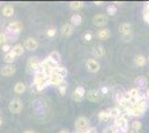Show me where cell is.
I'll list each match as a JSON object with an SVG mask.
<instances>
[{
	"label": "cell",
	"mask_w": 149,
	"mask_h": 133,
	"mask_svg": "<svg viewBox=\"0 0 149 133\" xmlns=\"http://www.w3.org/2000/svg\"><path fill=\"white\" fill-rule=\"evenodd\" d=\"M49 78L44 72H36L35 73V85L37 91H42L47 85H49Z\"/></svg>",
	"instance_id": "obj_1"
},
{
	"label": "cell",
	"mask_w": 149,
	"mask_h": 133,
	"mask_svg": "<svg viewBox=\"0 0 149 133\" xmlns=\"http://www.w3.org/2000/svg\"><path fill=\"white\" fill-rule=\"evenodd\" d=\"M119 32L125 41H129L132 37V25L129 22H124L119 25Z\"/></svg>",
	"instance_id": "obj_2"
},
{
	"label": "cell",
	"mask_w": 149,
	"mask_h": 133,
	"mask_svg": "<svg viewBox=\"0 0 149 133\" xmlns=\"http://www.w3.org/2000/svg\"><path fill=\"white\" fill-rule=\"evenodd\" d=\"M74 127L77 132H84L89 127V119L86 116H79L74 122Z\"/></svg>",
	"instance_id": "obj_3"
},
{
	"label": "cell",
	"mask_w": 149,
	"mask_h": 133,
	"mask_svg": "<svg viewBox=\"0 0 149 133\" xmlns=\"http://www.w3.org/2000/svg\"><path fill=\"white\" fill-rule=\"evenodd\" d=\"M113 125L116 129H118L119 131L123 132H127L129 130V121L125 119L124 116H119L118 119H116L113 122Z\"/></svg>",
	"instance_id": "obj_4"
},
{
	"label": "cell",
	"mask_w": 149,
	"mask_h": 133,
	"mask_svg": "<svg viewBox=\"0 0 149 133\" xmlns=\"http://www.w3.org/2000/svg\"><path fill=\"white\" fill-rule=\"evenodd\" d=\"M40 60L38 59L37 57H31L28 59L27 61V71L31 73V72H37L38 69H39V65H40Z\"/></svg>",
	"instance_id": "obj_5"
},
{
	"label": "cell",
	"mask_w": 149,
	"mask_h": 133,
	"mask_svg": "<svg viewBox=\"0 0 149 133\" xmlns=\"http://www.w3.org/2000/svg\"><path fill=\"white\" fill-rule=\"evenodd\" d=\"M22 107H24V104H22V101L18 99V98H16V99H13L10 103H9V110H10V112L11 113H20L21 112V110H22Z\"/></svg>",
	"instance_id": "obj_6"
},
{
	"label": "cell",
	"mask_w": 149,
	"mask_h": 133,
	"mask_svg": "<svg viewBox=\"0 0 149 133\" xmlns=\"http://www.w3.org/2000/svg\"><path fill=\"white\" fill-rule=\"evenodd\" d=\"M93 23L96 27L102 28L108 23V17L106 14H96L93 18Z\"/></svg>",
	"instance_id": "obj_7"
},
{
	"label": "cell",
	"mask_w": 149,
	"mask_h": 133,
	"mask_svg": "<svg viewBox=\"0 0 149 133\" xmlns=\"http://www.w3.org/2000/svg\"><path fill=\"white\" fill-rule=\"evenodd\" d=\"M101 92L98 90H89L87 92V98L90 102L93 103H99L101 100Z\"/></svg>",
	"instance_id": "obj_8"
},
{
	"label": "cell",
	"mask_w": 149,
	"mask_h": 133,
	"mask_svg": "<svg viewBox=\"0 0 149 133\" xmlns=\"http://www.w3.org/2000/svg\"><path fill=\"white\" fill-rule=\"evenodd\" d=\"M22 23L19 22V21H15V22H10L8 27H7V31L8 33H16L18 34L19 32L22 30Z\"/></svg>",
	"instance_id": "obj_9"
},
{
	"label": "cell",
	"mask_w": 149,
	"mask_h": 133,
	"mask_svg": "<svg viewBox=\"0 0 149 133\" xmlns=\"http://www.w3.org/2000/svg\"><path fill=\"white\" fill-rule=\"evenodd\" d=\"M86 67H87L88 71L90 72H98L100 70V63L96 60V59H88L87 62H86Z\"/></svg>",
	"instance_id": "obj_10"
},
{
	"label": "cell",
	"mask_w": 149,
	"mask_h": 133,
	"mask_svg": "<svg viewBox=\"0 0 149 133\" xmlns=\"http://www.w3.org/2000/svg\"><path fill=\"white\" fill-rule=\"evenodd\" d=\"M86 94V91H85V88L84 87H77L76 90L74 91V93H72V99H74L76 102H81L82 101V99H84V96Z\"/></svg>",
	"instance_id": "obj_11"
},
{
	"label": "cell",
	"mask_w": 149,
	"mask_h": 133,
	"mask_svg": "<svg viewBox=\"0 0 149 133\" xmlns=\"http://www.w3.org/2000/svg\"><path fill=\"white\" fill-rule=\"evenodd\" d=\"M135 84H136L137 88L139 89V90H143V89L148 88V87H147V85H148V80H147L146 76H139L135 79Z\"/></svg>",
	"instance_id": "obj_12"
},
{
	"label": "cell",
	"mask_w": 149,
	"mask_h": 133,
	"mask_svg": "<svg viewBox=\"0 0 149 133\" xmlns=\"http://www.w3.org/2000/svg\"><path fill=\"white\" fill-rule=\"evenodd\" d=\"M49 83L52 84V85H55V87H58V88H59L60 85L66 84L65 79L61 78V76H57V74H51V76L49 78Z\"/></svg>",
	"instance_id": "obj_13"
},
{
	"label": "cell",
	"mask_w": 149,
	"mask_h": 133,
	"mask_svg": "<svg viewBox=\"0 0 149 133\" xmlns=\"http://www.w3.org/2000/svg\"><path fill=\"white\" fill-rule=\"evenodd\" d=\"M146 111H147V110H145V109H143L141 107H139V105L135 104V105H132V108L128 111V113L130 114L131 116H137V118H138V116L143 115Z\"/></svg>",
	"instance_id": "obj_14"
},
{
	"label": "cell",
	"mask_w": 149,
	"mask_h": 133,
	"mask_svg": "<svg viewBox=\"0 0 149 133\" xmlns=\"http://www.w3.org/2000/svg\"><path fill=\"white\" fill-rule=\"evenodd\" d=\"M25 49H27V50H29V51H35V50H37V48H38V41L36 40V39H33V38H29V39H27L25 41Z\"/></svg>",
	"instance_id": "obj_15"
},
{
	"label": "cell",
	"mask_w": 149,
	"mask_h": 133,
	"mask_svg": "<svg viewBox=\"0 0 149 133\" xmlns=\"http://www.w3.org/2000/svg\"><path fill=\"white\" fill-rule=\"evenodd\" d=\"M1 74L3 76H11L16 73V68L11 65V64H8V65H5L1 68Z\"/></svg>",
	"instance_id": "obj_16"
},
{
	"label": "cell",
	"mask_w": 149,
	"mask_h": 133,
	"mask_svg": "<svg viewBox=\"0 0 149 133\" xmlns=\"http://www.w3.org/2000/svg\"><path fill=\"white\" fill-rule=\"evenodd\" d=\"M74 27L71 23H65V25L61 27V33L62 36L65 37H70L72 33H74Z\"/></svg>",
	"instance_id": "obj_17"
},
{
	"label": "cell",
	"mask_w": 149,
	"mask_h": 133,
	"mask_svg": "<svg viewBox=\"0 0 149 133\" xmlns=\"http://www.w3.org/2000/svg\"><path fill=\"white\" fill-rule=\"evenodd\" d=\"M97 36H98V38L100 40L105 41V40L109 39V37H110V30L108 28H101L99 31H98V33H97Z\"/></svg>",
	"instance_id": "obj_18"
},
{
	"label": "cell",
	"mask_w": 149,
	"mask_h": 133,
	"mask_svg": "<svg viewBox=\"0 0 149 133\" xmlns=\"http://www.w3.org/2000/svg\"><path fill=\"white\" fill-rule=\"evenodd\" d=\"M52 74H57V76H61V78H66L67 74H68V70L66 69L65 67H61V65H59L58 68L52 70Z\"/></svg>",
	"instance_id": "obj_19"
},
{
	"label": "cell",
	"mask_w": 149,
	"mask_h": 133,
	"mask_svg": "<svg viewBox=\"0 0 149 133\" xmlns=\"http://www.w3.org/2000/svg\"><path fill=\"white\" fill-rule=\"evenodd\" d=\"M93 53L96 58L102 57V56L105 54V48H104L101 44H97V45H95V47H93Z\"/></svg>",
	"instance_id": "obj_20"
},
{
	"label": "cell",
	"mask_w": 149,
	"mask_h": 133,
	"mask_svg": "<svg viewBox=\"0 0 149 133\" xmlns=\"http://www.w3.org/2000/svg\"><path fill=\"white\" fill-rule=\"evenodd\" d=\"M98 119H99L100 122L105 123V122H108L111 118H110V114L108 112V110H102L98 113Z\"/></svg>",
	"instance_id": "obj_21"
},
{
	"label": "cell",
	"mask_w": 149,
	"mask_h": 133,
	"mask_svg": "<svg viewBox=\"0 0 149 133\" xmlns=\"http://www.w3.org/2000/svg\"><path fill=\"white\" fill-rule=\"evenodd\" d=\"M70 22H71V25H80L81 22H82V18H81V16L79 13H74L71 16V18H70Z\"/></svg>",
	"instance_id": "obj_22"
},
{
	"label": "cell",
	"mask_w": 149,
	"mask_h": 133,
	"mask_svg": "<svg viewBox=\"0 0 149 133\" xmlns=\"http://www.w3.org/2000/svg\"><path fill=\"white\" fill-rule=\"evenodd\" d=\"M146 62H147V59L143 54H138L135 57V64L137 67H143L146 64Z\"/></svg>",
	"instance_id": "obj_23"
},
{
	"label": "cell",
	"mask_w": 149,
	"mask_h": 133,
	"mask_svg": "<svg viewBox=\"0 0 149 133\" xmlns=\"http://www.w3.org/2000/svg\"><path fill=\"white\" fill-rule=\"evenodd\" d=\"M15 12V9H13V7L11 5H7L2 8V14L5 16V17H11Z\"/></svg>",
	"instance_id": "obj_24"
},
{
	"label": "cell",
	"mask_w": 149,
	"mask_h": 133,
	"mask_svg": "<svg viewBox=\"0 0 149 133\" xmlns=\"http://www.w3.org/2000/svg\"><path fill=\"white\" fill-rule=\"evenodd\" d=\"M108 112L110 114V118L113 119V120H116V119H118L119 116H121V112H120V110L117 107L116 108L108 109Z\"/></svg>",
	"instance_id": "obj_25"
},
{
	"label": "cell",
	"mask_w": 149,
	"mask_h": 133,
	"mask_svg": "<svg viewBox=\"0 0 149 133\" xmlns=\"http://www.w3.org/2000/svg\"><path fill=\"white\" fill-rule=\"evenodd\" d=\"M11 51H13V54L16 57H19V56H21L25 52V47H22V44H16L13 49H11Z\"/></svg>",
	"instance_id": "obj_26"
},
{
	"label": "cell",
	"mask_w": 149,
	"mask_h": 133,
	"mask_svg": "<svg viewBox=\"0 0 149 133\" xmlns=\"http://www.w3.org/2000/svg\"><path fill=\"white\" fill-rule=\"evenodd\" d=\"M140 91H141V90H139L138 88H132L128 91V93L130 95V98H138V99H140L143 95V93H141Z\"/></svg>",
	"instance_id": "obj_27"
},
{
	"label": "cell",
	"mask_w": 149,
	"mask_h": 133,
	"mask_svg": "<svg viewBox=\"0 0 149 133\" xmlns=\"http://www.w3.org/2000/svg\"><path fill=\"white\" fill-rule=\"evenodd\" d=\"M26 84L22 82H18L16 83V85H15V88H13V90H15V92L17 93V94H22L24 92L26 91Z\"/></svg>",
	"instance_id": "obj_28"
},
{
	"label": "cell",
	"mask_w": 149,
	"mask_h": 133,
	"mask_svg": "<svg viewBox=\"0 0 149 133\" xmlns=\"http://www.w3.org/2000/svg\"><path fill=\"white\" fill-rule=\"evenodd\" d=\"M69 7L72 10H79L84 7V2L82 1H71V2H69Z\"/></svg>",
	"instance_id": "obj_29"
},
{
	"label": "cell",
	"mask_w": 149,
	"mask_h": 133,
	"mask_svg": "<svg viewBox=\"0 0 149 133\" xmlns=\"http://www.w3.org/2000/svg\"><path fill=\"white\" fill-rule=\"evenodd\" d=\"M141 127H143V123H141L140 121H138V120L132 121L131 127H130L131 130H134V131H136V132H140Z\"/></svg>",
	"instance_id": "obj_30"
},
{
	"label": "cell",
	"mask_w": 149,
	"mask_h": 133,
	"mask_svg": "<svg viewBox=\"0 0 149 133\" xmlns=\"http://www.w3.org/2000/svg\"><path fill=\"white\" fill-rule=\"evenodd\" d=\"M49 58L52 59L57 63H60V61H61V56H60V53H59L58 51H52V52H50Z\"/></svg>",
	"instance_id": "obj_31"
},
{
	"label": "cell",
	"mask_w": 149,
	"mask_h": 133,
	"mask_svg": "<svg viewBox=\"0 0 149 133\" xmlns=\"http://www.w3.org/2000/svg\"><path fill=\"white\" fill-rule=\"evenodd\" d=\"M44 61L46 62V64H47V65H48V67H49V68H50L51 70L56 69V68H58V67H59V63H57V62H55V61H54L52 59H50L49 57L47 58V59H45Z\"/></svg>",
	"instance_id": "obj_32"
},
{
	"label": "cell",
	"mask_w": 149,
	"mask_h": 133,
	"mask_svg": "<svg viewBox=\"0 0 149 133\" xmlns=\"http://www.w3.org/2000/svg\"><path fill=\"white\" fill-rule=\"evenodd\" d=\"M3 60H5V62H7V63H13V61L16 60V56L13 54V51H10V52L6 53V56H5V58H3Z\"/></svg>",
	"instance_id": "obj_33"
},
{
	"label": "cell",
	"mask_w": 149,
	"mask_h": 133,
	"mask_svg": "<svg viewBox=\"0 0 149 133\" xmlns=\"http://www.w3.org/2000/svg\"><path fill=\"white\" fill-rule=\"evenodd\" d=\"M116 12H117V7L115 6V5H110V6L107 7V13L109 16H115Z\"/></svg>",
	"instance_id": "obj_34"
},
{
	"label": "cell",
	"mask_w": 149,
	"mask_h": 133,
	"mask_svg": "<svg viewBox=\"0 0 149 133\" xmlns=\"http://www.w3.org/2000/svg\"><path fill=\"white\" fill-rule=\"evenodd\" d=\"M7 40H8V36L6 33H0V44H2V45L7 44Z\"/></svg>",
	"instance_id": "obj_35"
},
{
	"label": "cell",
	"mask_w": 149,
	"mask_h": 133,
	"mask_svg": "<svg viewBox=\"0 0 149 133\" xmlns=\"http://www.w3.org/2000/svg\"><path fill=\"white\" fill-rule=\"evenodd\" d=\"M58 90H59L60 94L65 95V94H66V91H67V85H66V84H63V85H60V87L58 88Z\"/></svg>",
	"instance_id": "obj_36"
},
{
	"label": "cell",
	"mask_w": 149,
	"mask_h": 133,
	"mask_svg": "<svg viewBox=\"0 0 149 133\" xmlns=\"http://www.w3.org/2000/svg\"><path fill=\"white\" fill-rule=\"evenodd\" d=\"M77 133H97V129L93 127H89L86 131H84V132H77Z\"/></svg>",
	"instance_id": "obj_37"
},
{
	"label": "cell",
	"mask_w": 149,
	"mask_h": 133,
	"mask_svg": "<svg viewBox=\"0 0 149 133\" xmlns=\"http://www.w3.org/2000/svg\"><path fill=\"white\" fill-rule=\"evenodd\" d=\"M84 39H85L87 42H89V41L93 39V33H91V32H87V33H85V36H84Z\"/></svg>",
	"instance_id": "obj_38"
},
{
	"label": "cell",
	"mask_w": 149,
	"mask_h": 133,
	"mask_svg": "<svg viewBox=\"0 0 149 133\" xmlns=\"http://www.w3.org/2000/svg\"><path fill=\"white\" fill-rule=\"evenodd\" d=\"M56 33H57V30L52 28V29H49V30L47 31V36H48V37H54Z\"/></svg>",
	"instance_id": "obj_39"
},
{
	"label": "cell",
	"mask_w": 149,
	"mask_h": 133,
	"mask_svg": "<svg viewBox=\"0 0 149 133\" xmlns=\"http://www.w3.org/2000/svg\"><path fill=\"white\" fill-rule=\"evenodd\" d=\"M11 49H13V48H11L9 44H5V45H2V51H3V52H6V53L10 52Z\"/></svg>",
	"instance_id": "obj_40"
},
{
	"label": "cell",
	"mask_w": 149,
	"mask_h": 133,
	"mask_svg": "<svg viewBox=\"0 0 149 133\" xmlns=\"http://www.w3.org/2000/svg\"><path fill=\"white\" fill-rule=\"evenodd\" d=\"M143 19L149 25V11H147V10H143Z\"/></svg>",
	"instance_id": "obj_41"
},
{
	"label": "cell",
	"mask_w": 149,
	"mask_h": 133,
	"mask_svg": "<svg viewBox=\"0 0 149 133\" xmlns=\"http://www.w3.org/2000/svg\"><path fill=\"white\" fill-rule=\"evenodd\" d=\"M100 92H101V94H107L109 92V88L108 87H102L100 89Z\"/></svg>",
	"instance_id": "obj_42"
},
{
	"label": "cell",
	"mask_w": 149,
	"mask_h": 133,
	"mask_svg": "<svg viewBox=\"0 0 149 133\" xmlns=\"http://www.w3.org/2000/svg\"><path fill=\"white\" fill-rule=\"evenodd\" d=\"M145 95H146V98L149 100V87L147 89H146V92H145Z\"/></svg>",
	"instance_id": "obj_43"
},
{
	"label": "cell",
	"mask_w": 149,
	"mask_h": 133,
	"mask_svg": "<svg viewBox=\"0 0 149 133\" xmlns=\"http://www.w3.org/2000/svg\"><path fill=\"white\" fill-rule=\"evenodd\" d=\"M93 3H95L96 6H101V5H104V2H102V1H95Z\"/></svg>",
	"instance_id": "obj_44"
},
{
	"label": "cell",
	"mask_w": 149,
	"mask_h": 133,
	"mask_svg": "<svg viewBox=\"0 0 149 133\" xmlns=\"http://www.w3.org/2000/svg\"><path fill=\"white\" fill-rule=\"evenodd\" d=\"M127 133H140V132H136V131H134V130H131V129H129V130L127 131Z\"/></svg>",
	"instance_id": "obj_45"
},
{
	"label": "cell",
	"mask_w": 149,
	"mask_h": 133,
	"mask_svg": "<svg viewBox=\"0 0 149 133\" xmlns=\"http://www.w3.org/2000/svg\"><path fill=\"white\" fill-rule=\"evenodd\" d=\"M59 133H70V132H69V131H67V130H61Z\"/></svg>",
	"instance_id": "obj_46"
},
{
	"label": "cell",
	"mask_w": 149,
	"mask_h": 133,
	"mask_svg": "<svg viewBox=\"0 0 149 133\" xmlns=\"http://www.w3.org/2000/svg\"><path fill=\"white\" fill-rule=\"evenodd\" d=\"M24 133H35V132H33V131H29V130H28V131H25Z\"/></svg>",
	"instance_id": "obj_47"
},
{
	"label": "cell",
	"mask_w": 149,
	"mask_h": 133,
	"mask_svg": "<svg viewBox=\"0 0 149 133\" xmlns=\"http://www.w3.org/2000/svg\"><path fill=\"white\" fill-rule=\"evenodd\" d=\"M1 124H2V120H1V118H0V127H1Z\"/></svg>",
	"instance_id": "obj_48"
},
{
	"label": "cell",
	"mask_w": 149,
	"mask_h": 133,
	"mask_svg": "<svg viewBox=\"0 0 149 133\" xmlns=\"http://www.w3.org/2000/svg\"><path fill=\"white\" fill-rule=\"evenodd\" d=\"M148 61H149V56H148Z\"/></svg>",
	"instance_id": "obj_49"
},
{
	"label": "cell",
	"mask_w": 149,
	"mask_h": 133,
	"mask_svg": "<svg viewBox=\"0 0 149 133\" xmlns=\"http://www.w3.org/2000/svg\"><path fill=\"white\" fill-rule=\"evenodd\" d=\"M0 114H1V112H0Z\"/></svg>",
	"instance_id": "obj_50"
}]
</instances>
